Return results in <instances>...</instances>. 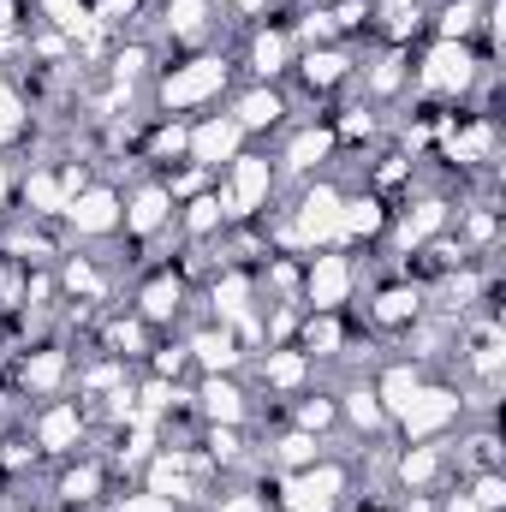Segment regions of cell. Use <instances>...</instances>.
<instances>
[{"instance_id": "d6986e66", "label": "cell", "mask_w": 506, "mask_h": 512, "mask_svg": "<svg viewBox=\"0 0 506 512\" xmlns=\"http://www.w3.org/2000/svg\"><path fill=\"white\" fill-rule=\"evenodd\" d=\"M286 114H292V102H286V90H280V84H251V90L233 102V120H239L245 137L280 131V126H286Z\"/></svg>"}, {"instance_id": "83f0119b", "label": "cell", "mask_w": 506, "mask_h": 512, "mask_svg": "<svg viewBox=\"0 0 506 512\" xmlns=\"http://www.w3.org/2000/svg\"><path fill=\"white\" fill-rule=\"evenodd\" d=\"M370 387H376L381 411H387V417H399V411L411 405V393L423 387V370H417L411 358H393V364H387V370H381V376H376Z\"/></svg>"}, {"instance_id": "277c9868", "label": "cell", "mask_w": 506, "mask_h": 512, "mask_svg": "<svg viewBox=\"0 0 506 512\" xmlns=\"http://www.w3.org/2000/svg\"><path fill=\"white\" fill-rule=\"evenodd\" d=\"M483 66H495V60H483L471 42H435L411 78H417V90H423V96H435V102H465V96H471V84L483 78Z\"/></svg>"}, {"instance_id": "f1b7e54d", "label": "cell", "mask_w": 506, "mask_h": 512, "mask_svg": "<svg viewBox=\"0 0 506 512\" xmlns=\"http://www.w3.org/2000/svg\"><path fill=\"white\" fill-rule=\"evenodd\" d=\"M322 453H328V441H316V435H304V429H286V435L274 441V453H268V459H274V471H280V477H292V471L316 465Z\"/></svg>"}, {"instance_id": "5bb4252c", "label": "cell", "mask_w": 506, "mask_h": 512, "mask_svg": "<svg viewBox=\"0 0 506 512\" xmlns=\"http://www.w3.org/2000/svg\"><path fill=\"white\" fill-rule=\"evenodd\" d=\"M66 376H72V352H66V346H30L24 364H18V393H30V399H60V393H66Z\"/></svg>"}, {"instance_id": "8fae6325", "label": "cell", "mask_w": 506, "mask_h": 512, "mask_svg": "<svg viewBox=\"0 0 506 512\" xmlns=\"http://www.w3.org/2000/svg\"><path fill=\"white\" fill-rule=\"evenodd\" d=\"M185 298H191V286H185L179 268L167 262V268H149V274L137 280V304H131V310H137L149 328H167V322H179Z\"/></svg>"}, {"instance_id": "603a6c76", "label": "cell", "mask_w": 506, "mask_h": 512, "mask_svg": "<svg viewBox=\"0 0 506 512\" xmlns=\"http://www.w3.org/2000/svg\"><path fill=\"white\" fill-rule=\"evenodd\" d=\"M256 370H262V387H274V393H304L310 376H316V364H310L298 346H268Z\"/></svg>"}, {"instance_id": "d590c367", "label": "cell", "mask_w": 506, "mask_h": 512, "mask_svg": "<svg viewBox=\"0 0 506 512\" xmlns=\"http://www.w3.org/2000/svg\"><path fill=\"white\" fill-rule=\"evenodd\" d=\"M12 191H18V173H12V167H6V161H0V215H6V209H12Z\"/></svg>"}, {"instance_id": "5b68a950", "label": "cell", "mask_w": 506, "mask_h": 512, "mask_svg": "<svg viewBox=\"0 0 506 512\" xmlns=\"http://www.w3.org/2000/svg\"><path fill=\"white\" fill-rule=\"evenodd\" d=\"M84 429H90V405H78L66 393L60 399H42L36 417H30V441H36L42 459H72L84 447Z\"/></svg>"}, {"instance_id": "d4e9b609", "label": "cell", "mask_w": 506, "mask_h": 512, "mask_svg": "<svg viewBox=\"0 0 506 512\" xmlns=\"http://www.w3.org/2000/svg\"><path fill=\"white\" fill-rule=\"evenodd\" d=\"M370 30L387 36V48H411L423 30V0H370Z\"/></svg>"}, {"instance_id": "d6a6232c", "label": "cell", "mask_w": 506, "mask_h": 512, "mask_svg": "<svg viewBox=\"0 0 506 512\" xmlns=\"http://www.w3.org/2000/svg\"><path fill=\"white\" fill-rule=\"evenodd\" d=\"M149 370H155L161 382H179V376L191 370V352H185V340H173V346H155V358H149Z\"/></svg>"}, {"instance_id": "7c38bea8", "label": "cell", "mask_w": 506, "mask_h": 512, "mask_svg": "<svg viewBox=\"0 0 506 512\" xmlns=\"http://www.w3.org/2000/svg\"><path fill=\"white\" fill-rule=\"evenodd\" d=\"M120 191L114 185H90V191H78L72 203H66V227L78 233V239H114L120 233Z\"/></svg>"}, {"instance_id": "8d00e7d4", "label": "cell", "mask_w": 506, "mask_h": 512, "mask_svg": "<svg viewBox=\"0 0 506 512\" xmlns=\"http://www.w3.org/2000/svg\"><path fill=\"white\" fill-rule=\"evenodd\" d=\"M358 512H399V507H393V501H381V495H364V507H358Z\"/></svg>"}, {"instance_id": "7402d4cb", "label": "cell", "mask_w": 506, "mask_h": 512, "mask_svg": "<svg viewBox=\"0 0 506 512\" xmlns=\"http://www.w3.org/2000/svg\"><path fill=\"white\" fill-rule=\"evenodd\" d=\"M209 30H215V0H161V36L173 48L209 42Z\"/></svg>"}, {"instance_id": "484cf974", "label": "cell", "mask_w": 506, "mask_h": 512, "mask_svg": "<svg viewBox=\"0 0 506 512\" xmlns=\"http://www.w3.org/2000/svg\"><path fill=\"white\" fill-rule=\"evenodd\" d=\"M60 292L78 304H108V268L96 256H60Z\"/></svg>"}, {"instance_id": "9c48e42d", "label": "cell", "mask_w": 506, "mask_h": 512, "mask_svg": "<svg viewBox=\"0 0 506 512\" xmlns=\"http://www.w3.org/2000/svg\"><path fill=\"white\" fill-rule=\"evenodd\" d=\"M233 155H245V131L233 114H203L191 120V143H185V161L203 167V173H221Z\"/></svg>"}, {"instance_id": "6da1fadb", "label": "cell", "mask_w": 506, "mask_h": 512, "mask_svg": "<svg viewBox=\"0 0 506 512\" xmlns=\"http://www.w3.org/2000/svg\"><path fill=\"white\" fill-rule=\"evenodd\" d=\"M227 78H233L227 54H197V60H185V66L161 72V84H155V114H179V120H191V108L221 102Z\"/></svg>"}, {"instance_id": "cb8c5ba5", "label": "cell", "mask_w": 506, "mask_h": 512, "mask_svg": "<svg viewBox=\"0 0 506 512\" xmlns=\"http://www.w3.org/2000/svg\"><path fill=\"white\" fill-rule=\"evenodd\" d=\"M155 328L137 316V310H126V316H108L102 322V352L108 358H120V364H131V358H149L155 352V340H149Z\"/></svg>"}, {"instance_id": "ba28073f", "label": "cell", "mask_w": 506, "mask_h": 512, "mask_svg": "<svg viewBox=\"0 0 506 512\" xmlns=\"http://www.w3.org/2000/svg\"><path fill=\"white\" fill-rule=\"evenodd\" d=\"M126 209H120V233H126L131 245H149V239H161L167 227H173V197H167V185L161 179H143L131 197H120Z\"/></svg>"}, {"instance_id": "44dd1931", "label": "cell", "mask_w": 506, "mask_h": 512, "mask_svg": "<svg viewBox=\"0 0 506 512\" xmlns=\"http://www.w3.org/2000/svg\"><path fill=\"white\" fill-rule=\"evenodd\" d=\"M108 495V459H66V471L54 477V501L72 507H96Z\"/></svg>"}, {"instance_id": "4fadbf2b", "label": "cell", "mask_w": 506, "mask_h": 512, "mask_svg": "<svg viewBox=\"0 0 506 512\" xmlns=\"http://www.w3.org/2000/svg\"><path fill=\"white\" fill-rule=\"evenodd\" d=\"M298 60V42L286 36V24H256L251 30V48H245V66H251L256 84H280Z\"/></svg>"}, {"instance_id": "30bf717a", "label": "cell", "mask_w": 506, "mask_h": 512, "mask_svg": "<svg viewBox=\"0 0 506 512\" xmlns=\"http://www.w3.org/2000/svg\"><path fill=\"white\" fill-rule=\"evenodd\" d=\"M292 78H298L310 96H334V90H346V84L358 78V66H352V48H346V42H322V48H298Z\"/></svg>"}, {"instance_id": "2e32d148", "label": "cell", "mask_w": 506, "mask_h": 512, "mask_svg": "<svg viewBox=\"0 0 506 512\" xmlns=\"http://www.w3.org/2000/svg\"><path fill=\"white\" fill-rule=\"evenodd\" d=\"M334 155H340V143H334L328 120H322V126H316V120H304V126L292 131V143L280 149V167H286L292 179H310V173H322Z\"/></svg>"}, {"instance_id": "e575fe53", "label": "cell", "mask_w": 506, "mask_h": 512, "mask_svg": "<svg viewBox=\"0 0 506 512\" xmlns=\"http://www.w3.org/2000/svg\"><path fill=\"white\" fill-rule=\"evenodd\" d=\"M114 512H173V501H161V495H149V489H131L114 501Z\"/></svg>"}, {"instance_id": "8992f818", "label": "cell", "mask_w": 506, "mask_h": 512, "mask_svg": "<svg viewBox=\"0 0 506 512\" xmlns=\"http://www.w3.org/2000/svg\"><path fill=\"white\" fill-rule=\"evenodd\" d=\"M465 417V393L459 387H441V382H423L411 393V405L393 417L405 441H441V429H453Z\"/></svg>"}, {"instance_id": "9a60e30c", "label": "cell", "mask_w": 506, "mask_h": 512, "mask_svg": "<svg viewBox=\"0 0 506 512\" xmlns=\"http://www.w3.org/2000/svg\"><path fill=\"white\" fill-rule=\"evenodd\" d=\"M185 352H191V364H197L203 376H239V364H245V346H239V334H233L227 322L197 328V334L185 340Z\"/></svg>"}, {"instance_id": "4316f807", "label": "cell", "mask_w": 506, "mask_h": 512, "mask_svg": "<svg viewBox=\"0 0 506 512\" xmlns=\"http://www.w3.org/2000/svg\"><path fill=\"white\" fill-rule=\"evenodd\" d=\"M399 90H411V54L405 48H387L376 66H364V96H370V108H381Z\"/></svg>"}, {"instance_id": "4dcf8cb0", "label": "cell", "mask_w": 506, "mask_h": 512, "mask_svg": "<svg viewBox=\"0 0 506 512\" xmlns=\"http://www.w3.org/2000/svg\"><path fill=\"white\" fill-rule=\"evenodd\" d=\"M24 131H30V108H24V96L6 84V72H0V149L18 143Z\"/></svg>"}, {"instance_id": "836d02e7", "label": "cell", "mask_w": 506, "mask_h": 512, "mask_svg": "<svg viewBox=\"0 0 506 512\" xmlns=\"http://www.w3.org/2000/svg\"><path fill=\"white\" fill-rule=\"evenodd\" d=\"M209 512H268V489H239V495H221Z\"/></svg>"}, {"instance_id": "ac0fdd59", "label": "cell", "mask_w": 506, "mask_h": 512, "mask_svg": "<svg viewBox=\"0 0 506 512\" xmlns=\"http://www.w3.org/2000/svg\"><path fill=\"white\" fill-rule=\"evenodd\" d=\"M191 405H197V417H209V423H251V393L233 382V376H203L197 393H191Z\"/></svg>"}, {"instance_id": "1f68e13d", "label": "cell", "mask_w": 506, "mask_h": 512, "mask_svg": "<svg viewBox=\"0 0 506 512\" xmlns=\"http://www.w3.org/2000/svg\"><path fill=\"white\" fill-rule=\"evenodd\" d=\"M465 495H471V507H477V512H501L506 507V477H501V471H471Z\"/></svg>"}, {"instance_id": "7a4b0ae2", "label": "cell", "mask_w": 506, "mask_h": 512, "mask_svg": "<svg viewBox=\"0 0 506 512\" xmlns=\"http://www.w3.org/2000/svg\"><path fill=\"white\" fill-rule=\"evenodd\" d=\"M274 179H280V167L268 161V155H233L221 173H215V191H221V209H227V227H245L256 221L262 209H268V197H274Z\"/></svg>"}, {"instance_id": "e0dca14e", "label": "cell", "mask_w": 506, "mask_h": 512, "mask_svg": "<svg viewBox=\"0 0 506 512\" xmlns=\"http://www.w3.org/2000/svg\"><path fill=\"white\" fill-rule=\"evenodd\" d=\"M423 298H429L423 286H411V280H387V286L370 292V322L387 328V334H393V328H417V322H423Z\"/></svg>"}, {"instance_id": "f546056e", "label": "cell", "mask_w": 506, "mask_h": 512, "mask_svg": "<svg viewBox=\"0 0 506 512\" xmlns=\"http://www.w3.org/2000/svg\"><path fill=\"white\" fill-rule=\"evenodd\" d=\"M340 417H346L352 429H370V435L393 423V417L381 411V399H376V387H370V382H352V387H346V399H340Z\"/></svg>"}, {"instance_id": "52a82bcc", "label": "cell", "mask_w": 506, "mask_h": 512, "mask_svg": "<svg viewBox=\"0 0 506 512\" xmlns=\"http://www.w3.org/2000/svg\"><path fill=\"white\" fill-rule=\"evenodd\" d=\"M352 286H358V262L346 251H316L304 262V286H298V304L304 310H346L352 304Z\"/></svg>"}, {"instance_id": "3957f363", "label": "cell", "mask_w": 506, "mask_h": 512, "mask_svg": "<svg viewBox=\"0 0 506 512\" xmlns=\"http://www.w3.org/2000/svg\"><path fill=\"white\" fill-rule=\"evenodd\" d=\"M274 489H280V507L286 512H340L346 495H352V465L322 453L316 465H304L292 477H274Z\"/></svg>"}, {"instance_id": "ffe728a7", "label": "cell", "mask_w": 506, "mask_h": 512, "mask_svg": "<svg viewBox=\"0 0 506 512\" xmlns=\"http://www.w3.org/2000/svg\"><path fill=\"white\" fill-rule=\"evenodd\" d=\"M18 203H24V221H66V185H60V173H48V167H30V173H18Z\"/></svg>"}]
</instances>
